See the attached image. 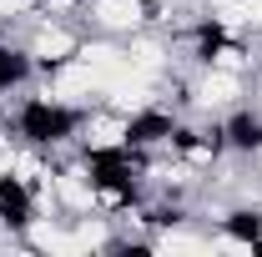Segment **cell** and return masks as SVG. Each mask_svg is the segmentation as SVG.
<instances>
[{"mask_svg": "<svg viewBox=\"0 0 262 257\" xmlns=\"http://www.w3.org/2000/svg\"><path fill=\"white\" fill-rule=\"evenodd\" d=\"M35 212H40V207H35V192L26 187V182H15L10 172H0V227L20 237Z\"/></svg>", "mask_w": 262, "mask_h": 257, "instance_id": "4", "label": "cell"}, {"mask_svg": "<svg viewBox=\"0 0 262 257\" xmlns=\"http://www.w3.org/2000/svg\"><path fill=\"white\" fill-rule=\"evenodd\" d=\"M35 81H40V71H35L31 51H26L15 35L0 31V96L10 101V96H20V91H31Z\"/></svg>", "mask_w": 262, "mask_h": 257, "instance_id": "3", "label": "cell"}, {"mask_svg": "<svg viewBox=\"0 0 262 257\" xmlns=\"http://www.w3.org/2000/svg\"><path fill=\"white\" fill-rule=\"evenodd\" d=\"M76 146H81L86 157H106V152L131 146V111L111 106V101L86 106V111H81V121H76Z\"/></svg>", "mask_w": 262, "mask_h": 257, "instance_id": "1", "label": "cell"}, {"mask_svg": "<svg viewBox=\"0 0 262 257\" xmlns=\"http://www.w3.org/2000/svg\"><path fill=\"white\" fill-rule=\"evenodd\" d=\"M76 20L86 26V35H126L146 31V0H86L76 10Z\"/></svg>", "mask_w": 262, "mask_h": 257, "instance_id": "2", "label": "cell"}]
</instances>
